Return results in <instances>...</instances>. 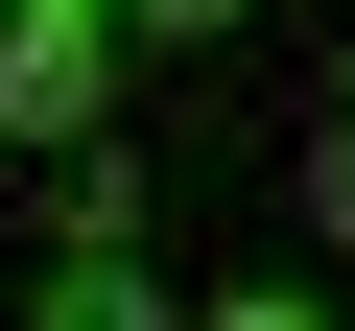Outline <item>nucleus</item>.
Here are the masks:
<instances>
[{
	"mask_svg": "<svg viewBox=\"0 0 355 331\" xmlns=\"http://www.w3.org/2000/svg\"><path fill=\"white\" fill-rule=\"evenodd\" d=\"M308 237H331V260H355V118H331V142H308Z\"/></svg>",
	"mask_w": 355,
	"mask_h": 331,
	"instance_id": "nucleus-3",
	"label": "nucleus"
},
{
	"mask_svg": "<svg viewBox=\"0 0 355 331\" xmlns=\"http://www.w3.org/2000/svg\"><path fill=\"white\" fill-rule=\"evenodd\" d=\"M0 142L119 166V24H48V0H0Z\"/></svg>",
	"mask_w": 355,
	"mask_h": 331,
	"instance_id": "nucleus-2",
	"label": "nucleus"
},
{
	"mask_svg": "<svg viewBox=\"0 0 355 331\" xmlns=\"http://www.w3.org/2000/svg\"><path fill=\"white\" fill-rule=\"evenodd\" d=\"M331 118H355V48H331Z\"/></svg>",
	"mask_w": 355,
	"mask_h": 331,
	"instance_id": "nucleus-7",
	"label": "nucleus"
},
{
	"mask_svg": "<svg viewBox=\"0 0 355 331\" xmlns=\"http://www.w3.org/2000/svg\"><path fill=\"white\" fill-rule=\"evenodd\" d=\"M48 24H119V0H48Z\"/></svg>",
	"mask_w": 355,
	"mask_h": 331,
	"instance_id": "nucleus-6",
	"label": "nucleus"
},
{
	"mask_svg": "<svg viewBox=\"0 0 355 331\" xmlns=\"http://www.w3.org/2000/svg\"><path fill=\"white\" fill-rule=\"evenodd\" d=\"M119 24H166V48H214V24H261V0H119Z\"/></svg>",
	"mask_w": 355,
	"mask_h": 331,
	"instance_id": "nucleus-5",
	"label": "nucleus"
},
{
	"mask_svg": "<svg viewBox=\"0 0 355 331\" xmlns=\"http://www.w3.org/2000/svg\"><path fill=\"white\" fill-rule=\"evenodd\" d=\"M190 331H331V307H308V284H214Z\"/></svg>",
	"mask_w": 355,
	"mask_h": 331,
	"instance_id": "nucleus-4",
	"label": "nucleus"
},
{
	"mask_svg": "<svg viewBox=\"0 0 355 331\" xmlns=\"http://www.w3.org/2000/svg\"><path fill=\"white\" fill-rule=\"evenodd\" d=\"M24 331H190V307H166V260H142V190H119V166L48 213V260H24Z\"/></svg>",
	"mask_w": 355,
	"mask_h": 331,
	"instance_id": "nucleus-1",
	"label": "nucleus"
}]
</instances>
